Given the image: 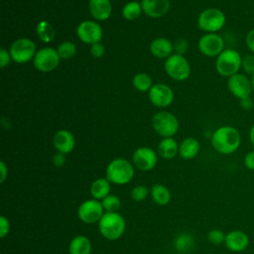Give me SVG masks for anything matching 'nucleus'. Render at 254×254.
<instances>
[{
  "label": "nucleus",
  "instance_id": "obj_43",
  "mask_svg": "<svg viewBox=\"0 0 254 254\" xmlns=\"http://www.w3.org/2000/svg\"><path fill=\"white\" fill-rule=\"evenodd\" d=\"M240 105L243 109H246V110H249L253 107V100L251 97H247V98H244V99H241L240 100Z\"/></svg>",
  "mask_w": 254,
  "mask_h": 254
},
{
  "label": "nucleus",
  "instance_id": "obj_18",
  "mask_svg": "<svg viewBox=\"0 0 254 254\" xmlns=\"http://www.w3.org/2000/svg\"><path fill=\"white\" fill-rule=\"evenodd\" d=\"M143 12L151 18H160L170 9V0H142Z\"/></svg>",
  "mask_w": 254,
  "mask_h": 254
},
{
  "label": "nucleus",
  "instance_id": "obj_44",
  "mask_svg": "<svg viewBox=\"0 0 254 254\" xmlns=\"http://www.w3.org/2000/svg\"><path fill=\"white\" fill-rule=\"evenodd\" d=\"M249 140H250L252 147L254 148V124L251 126V128L249 130Z\"/></svg>",
  "mask_w": 254,
  "mask_h": 254
},
{
  "label": "nucleus",
  "instance_id": "obj_41",
  "mask_svg": "<svg viewBox=\"0 0 254 254\" xmlns=\"http://www.w3.org/2000/svg\"><path fill=\"white\" fill-rule=\"evenodd\" d=\"M65 163V157L64 154L62 153H58L56 155H54L53 157V164L56 166V167H62L64 166Z\"/></svg>",
  "mask_w": 254,
  "mask_h": 254
},
{
  "label": "nucleus",
  "instance_id": "obj_27",
  "mask_svg": "<svg viewBox=\"0 0 254 254\" xmlns=\"http://www.w3.org/2000/svg\"><path fill=\"white\" fill-rule=\"evenodd\" d=\"M36 33L39 39L44 43H50L55 39V28L46 20H42L36 27Z\"/></svg>",
  "mask_w": 254,
  "mask_h": 254
},
{
  "label": "nucleus",
  "instance_id": "obj_38",
  "mask_svg": "<svg viewBox=\"0 0 254 254\" xmlns=\"http://www.w3.org/2000/svg\"><path fill=\"white\" fill-rule=\"evenodd\" d=\"M244 166L249 171H254V150L249 151L245 154L243 160Z\"/></svg>",
  "mask_w": 254,
  "mask_h": 254
},
{
  "label": "nucleus",
  "instance_id": "obj_21",
  "mask_svg": "<svg viewBox=\"0 0 254 254\" xmlns=\"http://www.w3.org/2000/svg\"><path fill=\"white\" fill-rule=\"evenodd\" d=\"M200 149L199 142L193 137H188L179 146V155L182 159L190 160L196 157Z\"/></svg>",
  "mask_w": 254,
  "mask_h": 254
},
{
  "label": "nucleus",
  "instance_id": "obj_22",
  "mask_svg": "<svg viewBox=\"0 0 254 254\" xmlns=\"http://www.w3.org/2000/svg\"><path fill=\"white\" fill-rule=\"evenodd\" d=\"M69 254H90L91 253V242L85 235L74 236L68 245Z\"/></svg>",
  "mask_w": 254,
  "mask_h": 254
},
{
  "label": "nucleus",
  "instance_id": "obj_40",
  "mask_svg": "<svg viewBox=\"0 0 254 254\" xmlns=\"http://www.w3.org/2000/svg\"><path fill=\"white\" fill-rule=\"evenodd\" d=\"M245 44L247 49L254 55V28L247 32L245 37Z\"/></svg>",
  "mask_w": 254,
  "mask_h": 254
},
{
  "label": "nucleus",
  "instance_id": "obj_24",
  "mask_svg": "<svg viewBox=\"0 0 254 254\" xmlns=\"http://www.w3.org/2000/svg\"><path fill=\"white\" fill-rule=\"evenodd\" d=\"M110 182L105 178H99L92 182L90 186V194L93 198L97 200H102L105 196L109 194L111 186Z\"/></svg>",
  "mask_w": 254,
  "mask_h": 254
},
{
  "label": "nucleus",
  "instance_id": "obj_7",
  "mask_svg": "<svg viewBox=\"0 0 254 254\" xmlns=\"http://www.w3.org/2000/svg\"><path fill=\"white\" fill-rule=\"evenodd\" d=\"M152 126L163 138L173 137L179 129L178 118L169 111H159L152 117Z\"/></svg>",
  "mask_w": 254,
  "mask_h": 254
},
{
  "label": "nucleus",
  "instance_id": "obj_10",
  "mask_svg": "<svg viewBox=\"0 0 254 254\" xmlns=\"http://www.w3.org/2000/svg\"><path fill=\"white\" fill-rule=\"evenodd\" d=\"M104 211L105 210L101 204V201L95 198H91L86 199L80 203L77 208V216L83 223L93 224L99 222L105 213Z\"/></svg>",
  "mask_w": 254,
  "mask_h": 254
},
{
  "label": "nucleus",
  "instance_id": "obj_9",
  "mask_svg": "<svg viewBox=\"0 0 254 254\" xmlns=\"http://www.w3.org/2000/svg\"><path fill=\"white\" fill-rule=\"evenodd\" d=\"M61 58L54 48L45 47L37 51L33 64L36 69L42 72H49L54 70L60 64Z\"/></svg>",
  "mask_w": 254,
  "mask_h": 254
},
{
  "label": "nucleus",
  "instance_id": "obj_3",
  "mask_svg": "<svg viewBox=\"0 0 254 254\" xmlns=\"http://www.w3.org/2000/svg\"><path fill=\"white\" fill-rule=\"evenodd\" d=\"M125 227V219L118 212H105L98 222L100 234L110 241L119 239L123 235Z\"/></svg>",
  "mask_w": 254,
  "mask_h": 254
},
{
  "label": "nucleus",
  "instance_id": "obj_11",
  "mask_svg": "<svg viewBox=\"0 0 254 254\" xmlns=\"http://www.w3.org/2000/svg\"><path fill=\"white\" fill-rule=\"evenodd\" d=\"M227 88L230 93L239 100L250 97L253 91L251 78H249L246 74L239 72L228 77Z\"/></svg>",
  "mask_w": 254,
  "mask_h": 254
},
{
  "label": "nucleus",
  "instance_id": "obj_26",
  "mask_svg": "<svg viewBox=\"0 0 254 254\" xmlns=\"http://www.w3.org/2000/svg\"><path fill=\"white\" fill-rule=\"evenodd\" d=\"M151 196L154 202L159 205H166L170 202L172 194L167 187L162 184H155L151 188Z\"/></svg>",
  "mask_w": 254,
  "mask_h": 254
},
{
  "label": "nucleus",
  "instance_id": "obj_14",
  "mask_svg": "<svg viewBox=\"0 0 254 254\" xmlns=\"http://www.w3.org/2000/svg\"><path fill=\"white\" fill-rule=\"evenodd\" d=\"M133 165L140 171L148 172L153 170L158 163L156 152L149 147L138 148L132 156Z\"/></svg>",
  "mask_w": 254,
  "mask_h": 254
},
{
  "label": "nucleus",
  "instance_id": "obj_29",
  "mask_svg": "<svg viewBox=\"0 0 254 254\" xmlns=\"http://www.w3.org/2000/svg\"><path fill=\"white\" fill-rule=\"evenodd\" d=\"M132 83H133V86L138 91H141V92L149 91L153 86L152 78L145 72H139L135 74L132 79Z\"/></svg>",
  "mask_w": 254,
  "mask_h": 254
},
{
  "label": "nucleus",
  "instance_id": "obj_4",
  "mask_svg": "<svg viewBox=\"0 0 254 254\" xmlns=\"http://www.w3.org/2000/svg\"><path fill=\"white\" fill-rule=\"evenodd\" d=\"M242 57L236 50L225 49L215 61L216 71L224 77H230L241 68Z\"/></svg>",
  "mask_w": 254,
  "mask_h": 254
},
{
  "label": "nucleus",
  "instance_id": "obj_13",
  "mask_svg": "<svg viewBox=\"0 0 254 254\" xmlns=\"http://www.w3.org/2000/svg\"><path fill=\"white\" fill-rule=\"evenodd\" d=\"M76 35L82 43L93 45L101 41L103 31L98 23L86 20L77 26Z\"/></svg>",
  "mask_w": 254,
  "mask_h": 254
},
{
  "label": "nucleus",
  "instance_id": "obj_1",
  "mask_svg": "<svg viewBox=\"0 0 254 254\" xmlns=\"http://www.w3.org/2000/svg\"><path fill=\"white\" fill-rule=\"evenodd\" d=\"M210 143L219 154L230 155L239 149L241 136L236 128L228 125L221 126L212 133Z\"/></svg>",
  "mask_w": 254,
  "mask_h": 254
},
{
  "label": "nucleus",
  "instance_id": "obj_19",
  "mask_svg": "<svg viewBox=\"0 0 254 254\" xmlns=\"http://www.w3.org/2000/svg\"><path fill=\"white\" fill-rule=\"evenodd\" d=\"M88 7L91 16L97 21L107 20L112 12L110 0H89Z\"/></svg>",
  "mask_w": 254,
  "mask_h": 254
},
{
  "label": "nucleus",
  "instance_id": "obj_34",
  "mask_svg": "<svg viewBox=\"0 0 254 254\" xmlns=\"http://www.w3.org/2000/svg\"><path fill=\"white\" fill-rule=\"evenodd\" d=\"M241 68L248 75L252 76L254 74V55L253 54L245 55L242 58Z\"/></svg>",
  "mask_w": 254,
  "mask_h": 254
},
{
  "label": "nucleus",
  "instance_id": "obj_45",
  "mask_svg": "<svg viewBox=\"0 0 254 254\" xmlns=\"http://www.w3.org/2000/svg\"><path fill=\"white\" fill-rule=\"evenodd\" d=\"M251 83H252V89L254 92V74L251 76Z\"/></svg>",
  "mask_w": 254,
  "mask_h": 254
},
{
  "label": "nucleus",
  "instance_id": "obj_42",
  "mask_svg": "<svg viewBox=\"0 0 254 254\" xmlns=\"http://www.w3.org/2000/svg\"><path fill=\"white\" fill-rule=\"evenodd\" d=\"M7 177H8V167L2 161L0 162V183H4Z\"/></svg>",
  "mask_w": 254,
  "mask_h": 254
},
{
  "label": "nucleus",
  "instance_id": "obj_12",
  "mask_svg": "<svg viewBox=\"0 0 254 254\" xmlns=\"http://www.w3.org/2000/svg\"><path fill=\"white\" fill-rule=\"evenodd\" d=\"M199 52L206 57H217L224 49V40L216 33H206L198 41Z\"/></svg>",
  "mask_w": 254,
  "mask_h": 254
},
{
  "label": "nucleus",
  "instance_id": "obj_5",
  "mask_svg": "<svg viewBox=\"0 0 254 254\" xmlns=\"http://www.w3.org/2000/svg\"><path fill=\"white\" fill-rule=\"evenodd\" d=\"M225 23V14L217 8L204 9L200 12L197 18L198 28L206 33H216L220 31Z\"/></svg>",
  "mask_w": 254,
  "mask_h": 254
},
{
  "label": "nucleus",
  "instance_id": "obj_6",
  "mask_svg": "<svg viewBox=\"0 0 254 254\" xmlns=\"http://www.w3.org/2000/svg\"><path fill=\"white\" fill-rule=\"evenodd\" d=\"M164 68L167 74L177 81L186 80L190 75V64L182 55L173 54L167 58Z\"/></svg>",
  "mask_w": 254,
  "mask_h": 254
},
{
  "label": "nucleus",
  "instance_id": "obj_33",
  "mask_svg": "<svg viewBox=\"0 0 254 254\" xmlns=\"http://www.w3.org/2000/svg\"><path fill=\"white\" fill-rule=\"evenodd\" d=\"M225 235L226 234L221 229L214 228V229H211L207 233V240L209 241V243H211L213 245H220V244L224 243Z\"/></svg>",
  "mask_w": 254,
  "mask_h": 254
},
{
  "label": "nucleus",
  "instance_id": "obj_32",
  "mask_svg": "<svg viewBox=\"0 0 254 254\" xmlns=\"http://www.w3.org/2000/svg\"><path fill=\"white\" fill-rule=\"evenodd\" d=\"M130 195H131V198L134 201H137V202L143 201L149 195V189L145 186H142V185L136 186L135 188L132 189Z\"/></svg>",
  "mask_w": 254,
  "mask_h": 254
},
{
  "label": "nucleus",
  "instance_id": "obj_20",
  "mask_svg": "<svg viewBox=\"0 0 254 254\" xmlns=\"http://www.w3.org/2000/svg\"><path fill=\"white\" fill-rule=\"evenodd\" d=\"M150 52L158 59H167L174 52V45L166 38H156L150 44Z\"/></svg>",
  "mask_w": 254,
  "mask_h": 254
},
{
  "label": "nucleus",
  "instance_id": "obj_31",
  "mask_svg": "<svg viewBox=\"0 0 254 254\" xmlns=\"http://www.w3.org/2000/svg\"><path fill=\"white\" fill-rule=\"evenodd\" d=\"M100 201L106 212H117L121 205L120 198L117 195L110 193Z\"/></svg>",
  "mask_w": 254,
  "mask_h": 254
},
{
  "label": "nucleus",
  "instance_id": "obj_37",
  "mask_svg": "<svg viewBox=\"0 0 254 254\" xmlns=\"http://www.w3.org/2000/svg\"><path fill=\"white\" fill-rule=\"evenodd\" d=\"M10 231V222L5 215L0 216V237L4 238Z\"/></svg>",
  "mask_w": 254,
  "mask_h": 254
},
{
  "label": "nucleus",
  "instance_id": "obj_30",
  "mask_svg": "<svg viewBox=\"0 0 254 254\" xmlns=\"http://www.w3.org/2000/svg\"><path fill=\"white\" fill-rule=\"evenodd\" d=\"M57 52H58L61 60H69L75 55L76 47L72 42L65 41L59 45Z\"/></svg>",
  "mask_w": 254,
  "mask_h": 254
},
{
  "label": "nucleus",
  "instance_id": "obj_28",
  "mask_svg": "<svg viewBox=\"0 0 254 254\" xmlns=\"http://www.w3.org/2000/svg\"><path fill=\"white\" fill-rule=\"evenodd\" d=\"M142 11L143 10H142L141 3L137 1H130L123 6L122 15L125 20L134 21L141 15Z\"/></svg>",
  "mask_w": 254,
  "mask_h": 254
},
{
  "label": "nucleus",
  "instance_id": "obj_16",
  "mask_svg": "<svg viewBox=\"0 0 254 254\" xmlns=\"http://www.w3.org/2000/svg\"><path fill=\"white\" fill-rule=\"evenodd\" d=\"M249 243V236L242 230L234 229L229 231L225 235L224 245L231 252H242L248 248Z\"/></svg>",
  "mask_w": 254,
  "mask_h": 254
},
{
  "label": "nucleus",
  "instance_id": "obj_25",
  "mask_svg": "<svg viewBox=\"0 0 254 254\" xmlns=\"http://www.w3.org/2000/svg\"><path fill=\"white\" fill-rule=\"evenodd\" d=\"M174 247L178 252L188 253L194 247V238L190 233L182 232L174 240Z\"/></svg>",
  "mask_w": 254,
  "mask_h": 254
},
{
  "label": "nucleus",
  "instance_id": "obj_15",
  "mask_svg": "<svg viewBox=\"0 0 254 254\" xmlns=\"http://www.w3.org/2000/svg\"><path fill=\"white\" fill-rule=\"evenodd\" d=\"M148 96L151 103L160 108L169 106L174 100V92L172 88L165 83L153 84L148 91Z\"/></svg>",
  "mask_w": 254,
  "mask_h": 254
},
{
  "label": "nucleus",
  "instance_id": "obj_17",
  "mask_svg": "<svg viewBox=\"0 0 254 254\" xmlns=\"http://www.w3.org/2000/svg\"><path fill=\"white\" fill-rule=\"evenodd\" d=\"M53 144L59 153L65 155L74 149L75 139L69 131L62 129L56 132L53 139Z\"/></svg>",
  "mask_w": 254,
  "mask_h": 254
},
{
  "label": "nucleus",
  "instance_id": "obj_2",
  "mask_svg": "<svg viewBox=\"0 0 254 254\" xmlns=\"http://www.w3.org/2000/svg\"><path fill=\"white\" fill-rule=\"evenodd\" d=\"M134 173V165L124 158H116L106 167V179L114 185L123 186L130 183Z\"/></svg>",
  "mask_w": 254,
  "mask_h": 254
},
{
  "label": "nucleus",
  "instance_id": "obj_36",
  "mask_svg": "<svg viewBox=\"0 0 254 254\" xmlns=\"http://www.w3.org/2000/svg\"><path fill=\"white\" fill-rule=\"evenodd\" d=\"M105 53V47L99 42L90 46V54L93 58H101Z\"/></svg>",
  "mask_w": 254,
  "mask_h": 254
},
{
  "label": "nucleus",
  "instance_id": "obj_35",
  "mask_svg": "<svg viewBox=\"0 0 254 254\" xmlns=\"http://www.w3.org/2000/svg\"><path fill=\"white\" fill-rule=\"evenodd\" d=\"M173 45H174L175 54H178V55L184 56L188 52V50H189V43L184 38L177 39Z\"/></svg>",
  "mask_w": 254,
  "mask_h": 254
},
{
  "label": "nucleus",
  "instance_id": "obj_8",
  "mask_svg": "<svg viewBox=\"0 0 254 254\" xmlns=\"http://www.w3.org/2000/svg\"><path fill=\"white\" fill-rule=\"evenodd\" d=\"M12 61L18 64H25L34 59L37 51L35 43L28 38H20L14 41L10 47Z\"/></svg>",
  "mask_w": 254,
  "mask_h": 254
},
{
  "label": "nucleus",
  "instance_id": "obj_39",
  "mask_svg": "<svg viewBox=\"0 0 254 254\" xmlns=\"http://www.w3.org/2000/svg\"><path fill=\"white\" fill-rule=\"evenodd\" d=\"M12 61L10 52H8L6 49L2 48L0 50V65L2 68H4L6 65H8L10 64V62Z\"/></svg>",
  "mask_w": 254,
  "mask_h": 254
},
{
  "label": "nucleus",
  "instance_id": "obj_23",
  "mask_svg": "<svg viewBox=\"0 0 254 254\" xmlns=\"http://www.w3.org/2000/svg\"><path fill=\"white\" fill-rule=\"evenodd\" d=\"M179 146L173 137L164 138L158 145V153L163 159L171 160L179 154Z\"/></svg>",
  "mask_w": 254,
  "mask_h": 254
}]
</instances>
